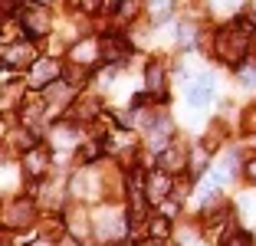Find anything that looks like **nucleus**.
<instances>
[{"label":"nucleus","instance_id":"4468645a","mask_svg":"<svg viewBox=\"0 0 256 246\" xmlns=\"http://www.w3.org/2000/svg\"><path fill=\"white\" fill-rule=\"evenodd\" d=\"M148 230H151V240H161V243H164L168 233H171V224H168V216H154Z\"/></svg>","mask_w":256,"mask_h":246},{"label":"nucleus","instance_id":"423d86ee","mask_svg":"<svg viewBox=\"0 0 256 246\" xmlns=\"http://www.w3.org/2000/svg\"><path fill=\"white\" fill-rule=\"evenodd\" d=\"M158 168L164 174H174V171H184L188 168V154H184V148H168V151H161V158H158Z\"/></svg>","mask_w":256,"mask_h":246},{"label":"nucleus","instance_id":"f3484780","mask_svg":"<svg viewBox=\"0 0 256 246\" xmlns=\"http://www.w3.org/2000/svg\"><path fill=\"white\" fill-rule=\"evenodd\" d=\"M92 158H96V144H86V148L79 151V161H82V164H89Z\"/></svg>","mask_w":256,"mask_h":246},{"label":"nucleus","instance_id":"aec40b11","mask_svg":"<svg viewBox=\"0 0 256 246\" xmlns=\"http://www.w3.org/2000/svg\"><path fill=\"white\" fill-rule=\"evenodd\" d=\"M246 174L256 180V158H250V161H246Z\"/></svg>","mask_w":256,"mask_h":246},{"label":"nucleus","instance_id":"5701e85b","mask_svg":"<svg viewBox=\"0 0 256 246\" xmlns=\"http://www.w3.org/2000/svg\"><path fill=\"white\" fill-rule=\"evenodd\" d=\"M36 4H46V0H36Z\"/></svg>","mask_w":256,"mask_h":246},{"label":"nucleus","instance_id":"a211bd4d","mask_svg":"<svg viewBox=\"0 0 256 246\" xmlns=\"http://www.w3.org/2000/svg\"><path fill=\"white\" fill-rule=\"evenodd\" d=\"M56 246H82V240H76V236H62V240H56Z\"/></svg>","mask_w":256,"mask_h":246},{"label":"nucleus","instance_id":"dca6fc26","mask_svg":"<svg viewBox=\"0 0 256 246\" xmlns=\"http://www.w3.org/2000/svg\"><path fill=\"white\" fill-rule=\"evenodd\" d=\"M224 246H250V236L246 233H234V236H226Z\"/></svg>","mask_w":256,"mask_h":246},{"label":"nucleus","instance_id":"f257e3e1","mask_svg":"<svg viewBox=\"0 0 256 246\" xmlns=\"http://www.w3.org/2000/svg\"><path fill=\"white\" fill-rule=\"evenodd\" d=\"M250 40H253V23L250 20H236L234 26H224L214 40V52L226 66H243L250 56Z\"/></svg>","mask_w":256,"mask_h":246},{"label":"nucleus","instance_id":"4be33fe9","mask_svg":"<svg viewBox=\"0 0 256 246\" xmlns=\"http://www.w3.org/2000/svg\"><path fill=\"white\" fill-rule=\"evenodd\" d=\"M112 246H132V243H128V240H118V243H112Z\"/></svg>","mask_w":256,"mask_h":246},{"label":"nucleus","instance_id":"6e6552de","mask_svg":"<svg viewBox=\"0 0 256 246\" xmlns=\"http://www.w3.org/2000/svg\"><path fill=\"white\" fill-rule=\"evenodd\" d=\"M168 194H171V174L158 171L154 178H148V197H151L154 204L168 200Z\"/></svg>","mask_w":256,"mask_h":246},{"label":"nucleus","instance_id":"9d476101","mask_svg":"<svg viewBox=\"0 0 256 246\" xmlns=\"http://www.w3.org/2000/svg\"><path fill=\"white\" fill-rule=\"evenodd\" d=\"M36 52H33L30 43H20V46H4V62L7 66H23V62H30Z\"/></svg>","mask_w":256,"mask_h":246},{"label":"nucleus","instance_id":"1a4fd4ad","mask_svg":"<svg viewBox=\"0 0 256 246\" xmlns=\"http://www.w3.org/2000/svg\"><path fill=\"white\" fill-rule=\"evenodd\" d=\"M46 164H50V154H46L43 148H33V151H26L23 171L30 174V178H40V174H46Z\"/></svg>","mask_w":256,"mask_h":246},{"label":"nucleus","instance_id":"7ed1b4c3","mask_svg":"<svg viewBox=\"0 0 256 246\" xmlns=\"http://www.w3.org/2000/svg\"><path fill=\"white\" fill-rule=\"evenodd\" d=\"M33 220H36V207H33L30 200H14V204H7V210H4V226H7V230L30 226Z\"/></svg>","mask_w":256,"mask_h":246},{"label":"nucleus","instance_id":"ddd939ff","mask_svg":"<svg viewBox=\"0 0 256 246\" xmlns=\"http://www.w3.org/2000/svg\"><path fill=\"white\" fill-rule=\"evenodd\" d=\"M66 224H69V230H72L76 240H86V236H89V220H86V210H69Z\"/></svg>","mask_w":256,"mask_h":246},{"label":"nucleus","instance_id":"39448f33","mask_svg":"<svg viewBox=\"0 0 256 246\" xmlns=\"http://www.w3.org/2000/svg\"><path fill=\"white\" fill-rule=\"evenodd\" d=\"M56 79H60V66H56V62H50V60L33 62V72H30V86L33 89H50Z\"/></svg>","mask_w":256,"mask_h":246},{"label":"nucleus","instance_id":"20e7f679","mask_svg":"<svg viewBox=\"0 0 256 246\" xmlns=\"http://www.w3.org/2000/svg\"><path fill=\"white\" fill-rule=\"evenodd\" d=\"M98 56L106 62H122L128 60V40L122 33H106V36L98 40Z\"/></svg>","mask_w":256,"mask_h":246},{"label":"nucleus","instance_id":"2eb2a0df","mask_svg":"<svg viewBox=\"0 0 256 246\" xmlns=\"http://www.w3.org/2000/svg\"><path fill=\"white\" fill-rule=\"evenodd\" d=\"M148 10L154 20H164L168 14H171V0H148Z\"/></svg>","mask_w":256,"mask_h":246},{"label":"nucleus","instance_id":"0eeeda50","mask_svg":"<svg viewBox=\"0 0 256 246\" xmlns=\"http://www.w3.org/2000/svg\"><path fill=\"white\" fill-rule=\"evenodd\" d=\"M210 98H214V79H197L188 89V102L194 105V108H204Z\"/></svg>","mask_w":256,"mask_h":246},{"label":"nucleus","instance_id":"f03ea898","mask_svg":"<svg viewBox=\"0 0 256 246\" xmlns=\"http://www.w3.org/2000/svg\"><path fill=\"white\" fill-rule=\"evenodd\" d=\"M20 26L30 36H46L50 33V14H46V7H40V4H30V7L20 10Z\"/></svg>","mask_w":256,"mask_h":246},{"label":"nucleus","instance_id":"6ab92c4d","mask_svg":"<svg viewBox=\"0 0 256 246\" xmlns=\"http://www.w3.org/2000/svg\"><path fill=\"white\" fill-rule=\"evenodd\" d=\"M243 86H256V72L253 69H243Z\"/></svg>","mask_w":256,"mask_h":246},{"label":"nucleus","instance_id":"9b49d317","mask_svg":"<svg viewBox=\"0 0 256 246\" xmlns=\"http://www.w3.org/2000/svg\"><path fill=\"white\" fill-rule=\"evenodd\" d=\"M96 52H98V40H82L79 46H72V62H79V66H89L92 60H96Z\"/></svg>","mask_w":256,"mask_h":246},{"label":"nucleus","instance_id":"f8f14e48","mask_svg":"<svg viewBox=\"0 0 256 246\" xmlns=\"http://www.w3.org/2000/svg\"><path fill=\"white\" fill-rule=\"evenodd\" d=\"M144 79H148V92H154V96H164V66H161L158 60L148 62V72H144Z\"/></svg>","mask_w":256,"mask_h":246},{"label":"nucleus","instance_id":"412c9836","mask_svg":"<svg viewBox=\"0 0 256 246\" xmlns=\"http://www.w3.org/2000/svg\"><path fill=\"white\" fill-rule=\"evenodd\" d=\"M142 246H161V240H144Z\"/></svg>","mask_w":256,"mask_h":246}]
</instances>
